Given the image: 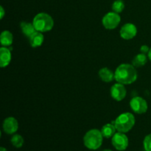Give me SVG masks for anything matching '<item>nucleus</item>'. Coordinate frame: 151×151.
<instances>
[{"label": "nucleus", "instance_id": "nucleus-1", "mask_svg": "<svg viewBox=\"0 0 151 151\" xmlns=\"http://www.w3.org/2000/svg\"><path fill=\"white\" fill-rule=\"evenodd\" d=\"M137 71L134 65L128 63L120 64L114 72V79L118 83L128 85L135 82L137 79Z\"/></svg>", "mask_w": 151, "mask_h": 151}, {"label": "nucleus", "instance_id": "nucleus-2", "mask_svg": "<svg viewBox=\"0 0 151 151\" xmlns=\"http://www.w3.org/2000/svg\"><path fill=\"white\" fill-rule=\"evenodd\" d=\"M112 123L114 124L118 132L127 133L131 131L135 125V117L134 114L129 112L123 113L117 116Z\"/></svg>", "mask_w": 151, "mask_h": 151}, {"label": "nucleus", "instance_id": "nucleus-3", "mask_svg": "<svg viewBox=\"0 0 151 151\" xmlns=\"http://www.w3.org/2000/svg\"><path fill=\"white\" fill-rule=\"evenodd\" d=\"M103 136L101 131L91 129L86 132L83 137L84 145L89 150H97L103 144Z\"/></svg>", "mask_w": 151, "mask_h": 151}, {"label": "nucleus", "instance_id": "nucleus-4", "mask_svg": "<svg viewBox=\"0 0 151 151\" xmlns=\"http://www.w3.org/2000/svg\"><path fill=\"white\" fill-rule=\"evenodd\" d=\"M36 31L45 32L50 31L54 27V20L51 16L45 13H40L34 17L32 21Z\"/></svg>", "mask_w": 151, "mask_h": 151}, {"label": "nucleus", "instance_id": "nucleus-5", "mask_svg": "<svg viewBox=\"0 0 151 151\" xmlns=\"http://www.w3.org/2000/svg\"><path fill=\"white\" fill-rule=\"evenodd\" d=\"M121 18L119 13L110 12L105 15L103 18V24L107 29H114L120 23Z\"/></svg>", "mask_w": 151, "mask_h": 151}, {"label": "nucleus", "instance_id": "nucleus-6", "mask_svg": "<svg viewBox=\"0 0 151 151\" xmlns=\"http://www.w3.org/2000/svg\"><path fill=\"white\" fill-rule=\"evenodd\" d=\"M111 143L116 150L123 151L127 149L129 142L128 137L125 135V133L117 132L112 137Z\"/></svg>", "mask_w": 151, "mask_h": 151}, {"label": "nucleus", "instance_id": "nucleus-7", "mask_svg": "<svg viewBox=\"0 0 151 151\" xmlns=\"http://www.w3.org/2000/svg\"><path fill=\"white\" fill-rule=\"evenodd\" d=\"M130 106L135 113L138 114H145L147 111L148 106L145 99L140 97H133L130 101Z\"/></svg>", "mask_w": 151, "mask_h": 151}, {"label": "nucleus", "instance_id": "nucleus-8", "mask_svg": "<svg viewBox=\"0 0 151 151\" xmlns=\"http://www.w3.org/2000/svg\"><path fill=\"white\" fill-rule=\"evenodd\" d=\"M127 91L124 84L117 83L111 88V95L116 101H122L126 97Z\"/></svg>", "mask_w": 151, "mask_h": 151}, {"label": "nucleus", "instance_id": "nucleus-9", "mask_svg": "<svg viewBox=\"0 0 151 151\" xmlns=\"http://www.w3.org/2000/svg\"><path fill=\"white\" fill-rule=\"evenodd\" d=\"M120 36L125 40L134 38L137 34V28L132 23H127L122 27L120 29Z\"/></svg>", "mask_w": 151, "mask_h": 151}, {"label": "nucleus", "instance_id": "nucleus-10", "mask_svg": "<svg viewBox=\"0 0 151 151\" xmlns=\"http://www.w3.org/2000/svg\"><path fill=\"white\" fill-rule=\"evenodd\" d=\"M19 129L18 121L13 116L6 118L3 122V130L7 134H13Z\"/></svg>", "mask_w": 151, "mask_h": 151}, {"label": "nucleus", "instance_id": "nucleus-11", "mask_svg": "<svg viewBox=\"0 0 151 151\" xmlns=\"http://www.w3.org/2000/svg\"><path fill=\"white\" fill-rule=\"evenodd\" d=\"M11 60V52L6 47H1L0 49V66L1 68L8 66Z\"/></svg>", "mask_w": 151, "mask_h": 151}, {"label": "nucleus", "instance_id": "nucleus-12", "mask_svg": "<svg viewBox=\"0 0 151 151\" xmlns=\"http://www.w3.org/2000/svg\"><path fill=\"white\" fill-rule=\"evenodd\" d=\"M44 35H43V34L41 32H38V31L34 32L29 38V44H30L31 47H34V48L41 47L42 45L43 42H44Z\"/></svg>", "mask_w": 151, "mask_h": 151}, {"label": "nucleus", "instance_id": "nucleus-13", "mask_svg": "<svg viewBox=\"0 0 151 151\" xmlns=\"http://www.w3.org/2000/svg\"><path fill=\"white\" fill-rule=\"evenodd\" d=\"M20 26L22 33L25 36L28 37V38H29L34 32H36V29H35L33 23H29V22H22Z\"/></svg>", "mask_w": 151, "mask_h": 151}, {"label": "nucleus", "instance_id": "nucleus-14", "mask_svg": "<svg viewBox=\"0 0 151 151\" xmlns=\"http://www.w3.org/2000/svg\"><path fill=\"white\" fill-rule=\"evenodd\" d=\"M99 77L103 82L110 83L114 78V74L109 68L104 67L99 71Z\"/></svg>", "mask_w": 151, "mask_h": 151}, {"label": "nucleus", "instance_id": "nucleus-15", "mask_svg": "<svg viewBox=\"0 0 151 151\" xmlns=\"http://www.w3.org/2000/svg\"><path fill=\"white\" fill-rule=\"evenodd\" d=\"M116 127L114 123L106 124L101 129V133L104 138L109 139L116 134Z\"/></svg>", "mask_w": 151, "mask_h": 151}, {"label": "nucleus", "instance_id": "nucleus-16", "mask_svg": "<svg viewBox=\"0 0 151 151\" xmlns=\"http://www.w3.org/2000/svg\"><path fill=\"white\" fill-rule=\"evenodd\" d=\"M13 34L10 31L4 30L1 32L0 41H1V44L3 47H9L13 43Z\"/></svg>", "mask_w": 151, "mask_h": 151}, {"label": "nucleus", "instance_id": "nucleus-17", "mask_svg": "<svg viewBox=\"0 0 151 151\" xmlns=\"http://www.w3.org/2000/svg\"><path fill=\"white\" fill-rule=\"evenodd\" d=\"M147 61V58L145 54L140 53V54L137 55L132 60V65H134L135 67H141V66H145Z\"/></svg>", "mask_w": 151, "mask_h": 151}, {"label": "nucleus", "instance_id": "nucleus-18", "mask_svg": "<svg viewBox=\"0 0 151 151\" xmlns=\"http://www.w3.org/2000/svg\"><path fill=\"white\" fill-rule=\"evenodd\" d=\"M10 142H11V144L16 148H20L24 145L23 137L19 134H14L12 137Z\"/></svg>", "mask_w": 151, "mask_h": 151}, {"label": "nucleus", "instance_id": "nucleus-19", "mask_svg": "<svg viewBox=\"0 0 151 151\" xmlns=\"http://www.w3.org/2000/svg\"><path fill=\"white\" fill-rule=\"evenodd\" d=\"M125 8V3L122 0H116L112 4V10L115 13H119Z\"/></svg>", "mask_w": 151, "mask_h": 151}, {"label": "nucleus", "instance_id": "nucleus-20", "mask_svg": "<svg viewBox=\"0 0 151 151\" xmlns=\"http://www.w3.org/2000/svg\"><path fill=\"white\" fill-rule=\"evenodd\" d=\"M143 145L145 151H151V134L146 136L143 142Z\"/></svg>", "mask_w": 151, "mask_h": 151}, {"label": "nucleus", "instance_id": "nucleus-21", "mask_svg": "<svg viewBox=\"0 0 151 151\" xmlns=\"http://www.w3.org/2000/svg\"><path fill=\"white\" fill-rule=\"evenodd\" d=\"M149 51H150V48L147 45H142L140 47V52H141V53H143V54L145 55L148 54Z\"/></svg>", "mask_w": 151, "mask_h": 151}, {"label": "nucleus", "instance_id": "nucleus-22", "mask_svg": "<svg viewBox=\"0 0 151 151\" xmlns=\"http://www.w3.org/2000/svg\"><path fill=\"white\" fill-rule=\"evenodd\" d=\"M0 11H1V16H0V18H1V19H2L3 17H4V8H3L2 6H1V7H0Z\"/></svg>", "mask_w": 151, "mask_h": 151}, {"label": "nucleus", "instance_id": "nucleus-23", "mask_svg": "<svg viewBox=\"0 0 151 151\" xmlns=\"http://www.w3.org/2000/svg\"><path fill=\"white\" fill-rule=\"evenodd\" d=\"M147 57H148V58L150 59V60L151 61V48L150 49V51H149L148 54H147Z\"/></svg>", "mask_w": 151, "mask_h": 151}, {"label": "nucleus", "instance_id": "nucleus-24", "mask_svg": "<svg viewBox=\"0 0 151 151\" xmlns=\"http://www.w3.org/2000/svg\"><path fill=\"white\" fill-rule=\"evenodd\" d=\"M0 151H7V150H6V148H4V147H1V148H0Z\"/></svg>", "mask_w": 151, "mask_h": 151}, {"label": "nucleus", "instance_id": "nucleus-25", "mask_svg": "<svg viewBox=\"0 0 151 151\" xmlns=\"http://www.w3.org/2000/svg\"><path fill=\"white\" fill-rule=\"evenodd\" d=\"M103 151H112L111 150H109V149H105V150H103Z\"/></svg>", "mask_w": 151, "mask_h": 151}]
</instances>
